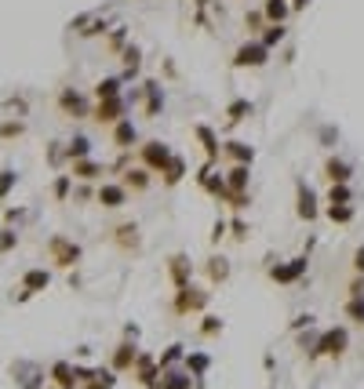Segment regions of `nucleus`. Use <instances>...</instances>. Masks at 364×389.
<instances>
[{
  "instance_id": "obj_29",
  "label": "nucleus",
  "mask_w": 364,
  "mask_h": 389,
  "mask_svg": "<svg viewBox=\"0 0 364 389\" xmlns=\"http://www.w3.org/2000/svg\"><path fill=\"white\" fill-rule=\"evenodd\" d=\"M288 15H291L288 0H266V4H263V18H266V23H288Z\"/></svg>"
},
{
  "instance_id": "obj_50",
  "label": "nucleus",
  "mask_w": 364,
  "mask_h": 389,
  "mask_svg": "<svg viewBox=\"0 0 364 389\" xmlns=\"http://www.w3.org/2000/svg\"><path fill=\"white\" fill-rule=\"evenodd\" d=\"M320 142H325V146L339 142V127H320Z\"/></svg>"
},
{
  "instance_id": "obj_8",
  "label": "nucleus",
  "mask_w": 364,
  "mask_h": 389,
  "mask_svg": "<svg viewBox=\"0 0 364 389\" xmlns=\"http://www.w3.org/2000/svg\"><path fill=\"white\" fill-rule=\"evenodd\" d=\"M197 186L204 189V193H211L215 200H230V189H226V179L222 175H215V164H204L201 171H197Z\"/></svg>"
},
{
  "instance_id": "obj_46",
  "label": "nucleus",
  "mask_w": 364,
  "mask_h": 389,
  "mask_svg": "<svg viewBox=\"0 0 364 389\" xmlns=\"http://www.w3.org/2000/svg\"><path fill=\"white\" fill-rule=\"evenodd\" d=\"M62 160H66V149H62V142H51V146H48V164L58 167Z\"/></svg>"
},
{
  "instance_id": "obj_56",
  "label": "nucleus",
  "mask_w": 364,
  "mask_h": 389,
  "mask_svg": "<svg viewBox=\"0 0 364 389\" xmlns=\"http://www.w3.org/2000/svg\"><path fill=\"white\" fill-rule=\"evenodd\" d=\"M84 389H113V385L102 382V378H92V382H84Z\"/></svg>"
},
{
  "instance_id": "obj_37",
  "label": "nucleus",
  "mask_w": 364,
  "mask_h": 389,
  "mask_svg": "<svg viewBox=\"0 0 364 389\" xmlns=\"http://www.w3.org/2000/svg\"><path fill=\"white\" fill-rule=\"evenodd\" d=\"M208 276H211V284H222V280L230 276V262L222 255H215V258H208Z\"/></svg>"
},
{
  "instance_id": "obj_21",
  "label": "nucleus",
  "mask_w": 364,
  "mask_h": 389,
  "mask_svg": "<svg viewBox=\"0 0 364 389\" xmlns=\"http://www.w3.org/2000/svg\"><path fill=\"white\" fill-rule=\"evenodd\" d=\"M135 357H139V350H135V342L127 338V342H120L117 350H113V371H132V364H135Z\"/></svg>"
},
{
  "instance_id": "obj_45",
  "label": "nucleus",
  "mask_w": 364,
  "mask_h": 389,
  "mask_svg": "<svg viewBox=\"0 0 364 389\" xmlns=\"http://www.w3.org/2000/svg\"><path fill=\"white\" fill-rule=\"evenodd\" d=\"M226 233L233 236V241H248V222L233 219V222H226Z\"/></svg>"
},
{
  "instance_id": "obj_9",
  "label": "nucleus",
  "mask_w": 364,
  "mask_h": 389,
  "mask_svg": "<svg viewBox=\"0 0 364 389\" xmlns=\"http://www.w3.org/2000/svg\"><path fill=\"white\" fill-rule=\"evenodd\" d=\"M127 113V95H117V98H102L95 110H92V117L99 120V124H117L120 117Z\"/></svg>"
},
{
  "instance_id": "obj_2",
  "label": "nucleus",
  "mask_w": 364,
  "mask_h": 389,
  "mask_svg": "<svg viewBox=\"0 0 364 389\" xmlns=\"http://www.w3.org/2000/svg\"><path fill=\"white\" fill-rule=\"evenodd\" d=\"M270 62V48L263 44V40H248V44H241L237 51H233V66L237 70H259Z\"/></svg>"
},
{
  "instance_id": "obj_49",
  "label": "nucleus",
  "mask_w": 364,
  "mask_h": 389,
  "mask_svg": "<svg viewBox=\"0 0 364 389\" xmlns=\"http://www.w3.org/2000/svg\"><path fill=\"white\" fill-rule=\"evenodd\" d=\"M226 236V219H215V226H211V244H219Z\"/></svg>"
},
{
  "instance_id": "obj_33",
  "label": "nucleus",
  "mask_w": 364,
  "mask_h": 389,
  "mask_svg": "<svg viewBox=\"0 0 364 389\" xmlns=\"http://www.w3.org/2000/svg\"><path fill=\"white\" fill-rule=\"evenodd\" d=\"M186 360V371L194 375V378H204V371L211 367V357L208 353H189V357H182Z\"/></svg>"
},
{
  "instance_id": "obj_43",
  "label": "nucleus",
  "mask_w": 364,
  "mask_h": 389,
  "mask_svg": "<svg viewBox=\"0 0 364 389\" xmlns=\"http://www.w3.org/2000/svg\"><path fill=\"white\" fill-rule=\"evenodd\" d=\"M70 186H73V175H58L55 186H51V197H55V200H66V197H70Z\"/></svg>"
},
{
  "instance_id": "obj_51",
  "label": "nucleus",
  "mask_w": 364,
  "mask_h": 389,
  "mask_svg": "<svg viewBox=\"0 0 364 389\" xmlns=\"http://www.w3.org/2000/svg\"><path fill=\"white\" fill-rule=\"evenodd\" d=\"M353 273H357V276H364V244L353 251Z\"/></svg>"
},
{
  "instance_id": "obj_38",
  "label": "nucleus",
  "mask_w": 364,
  "mask_h": 389,
  "mask_svg": "<svg viewBox=\"0 0 364 389\" xmlns=\"http://www.w3.org/2000/svg\"><path fill=\"white\" fill-rule=\"evenodd\" d=\"M350 200H353L350 182H332V189H328V204H350Z\"/></svg>"
},
{
  "instance_id": "obj_12",
  "label": "nucleus",
  "mask_w": 364,
  "mask_h": 389,
  "mask_svg": "<svg viewBox=\"0 0 364 389\" xmlns=\"http://www.w3.org/2000/svg\"><path fill=\"white\" fill-rule=\"evenodd\" d=\"M295 211H299V219H303V222H313V219H317V193H313V189H310L306 182H299Z\"/></svg>"
},
{
  "instance_id": "obj_57",
  "label": "nucleus",
  "mask_w": 364,
  "mask_h": 389,
  "mask_svg": "<svg viewBox=\"0 0 364 389\" xmlns=\"http://www.w3.org/2000/svg\"><path fill=\"white\" fill-rule=\"evenodd\" d=\"M124 338L135 342V338H139V324H127V328H124Z\"/></svg>"
},
{
  "instance_id": "obj_6",
  "label": "nucleus",
  "mask_w": 364,
  "mask_h": 389,
  "mask_svg": "<svg viewBox=\"0 0 364 389\" xmlns=\"http://www.w3.org/2000/svg\"><path fill=\"white\" fill-rule=\"evenodd\" d=\"M58 110L66 113V117H73V120L92 117V106H88V98H84L77 88H62V91H58Z\"/></svg>"
},
{
  "instance_id": "obj_52",
  "label": "nucleus",
  "mask_w": 364,
  "mask_h": 389,
  "mask_svg": "<svg viewBox=\"0 0 364 389\" xmlns=\"http://www.w3.org/2000/svg\"><path fill=\"white\" fill-rule=\"evenodd\" d=\"M310 324H313V317L303 313V317H295V320H291V331H303V328H310Z\"/></svg>"
},
{
  "instance_id": "obj_35",
  "label": "nucleus",
  "mask_w": 364,
  "mask_h": 389,
  "mask_svg": "<svg viewBox=\"0 0 364 389\" xmlns=\"http://www.w3.org/2000/svg\"><path fill=\"white\" fill-rule=\"evenodd\" d=\"M120 84H124L120 77H106V80H99V84H95V98H99V102H102V98H117V95H120Z\"/></svg>"
},
{
  "instance_id": "obj_16",
  "label": "nucleus",
  "mask_w": 364,
  "mask_h": 389,
  "mask_svg": "<svg viewBox=\"0 0 364 389\" xmlns=\"http://www.w3.org/2000/svg\"><path fill=\"white\" fill-rule=\"evenodd\" d=\"M135 142H139V132H135L132 117H120V120L113 124V146H117V149H132Z\"/></svg>"
},
{
  "instance_id": "obj_54",
  "label": "nucleus",
  "mask_w": 364,
  "mask_h": 389,
  "mask_svg": "<svg viewBox=\"0 0 364 389\" xmlns=\"http://www.w3.org/2000/svg\"><path fill=\"white\" fill-rule=\"evenodd\" d=\"M259 23H263V11H251V15H244V26H248V30H255Z\"/></svg>"
},
{
  "instance_id": "obj_39",
  "label": "nucleus",
  "mask_w": 364,
  "mask_h": 389,
  "mask_svg": "<svg viewBox=\"0 0 364 389\" xmlns=\"http://www.w3.org/2000/svg\"><path fill=\"white\" fill-rule=\"evenodd\" d=\"M18 367H23V378H18V385H23V389H44V375H40L37 371V367H30V364H18Z\"/></svg>"
},
{
  "instance_id": "obj_7",
  "label": "nucleus",
  "mask_w": 364,
  "mask_h": 389,
  "mask_svg": "<svg viewBox=\"0 0 364 389\" xmlns=\"http://www.w3.org/2000/svg\"><path fill=\"white\" fill-rule=\"evenodd\" d=\"M306 266H310V255H295L281 266H270V276L277 280V284H295V280L306 273Z\"/></svg>"
},
{
  "instance_id": "obj_32",
  "label": "nucleus",
  "mask_w": 364,
  "mask_h": 389,
  "mask_svg": "<svg viewBox=\"0 0 364 389\" xmlns=\"http://www.w3.org/2000/svg\"><path fill=\"white\" fill-rule=\"evenodd\" d=\"M182 357H186V345H182V342H175V345H168V350L157 357V367H161V371H168V367H175Z\"/></svg>"
},
{
  "instance_id": "obj_42",
  "label": "nucleus",
  "mask_w": 364,
  "mask_h": 389,
  "mask_svg": "<svg viewBox=\"0 0 364 389\" xmlns=\"http://www.w3.org/2000/svg\"><path fill=\"white\" fill-rule=\"evenodd\" d=\"M346 317L364 328V295H357V298H350V302H346Z\"/></svg>"
},
{
  "instance_id": "obj_23",
  "label": "nucleus",
  "mask_w": 364,
  "mask_h": 389,
  "mask_svg": "<svg viewBox=\"0 0 364 389\" xmlns=\"http://www.w3.org/2000/svg\"><path fill=\"white\" fill-rule=\"evenodd\" d=\"M164 378L157 382V389H194V375L189 371H175V367H168V371H161Z\"/></svg>"
},
{
  "instance_id": "obj_20",
  "label": "nucleus",
  "mask_w": 364,
  "mask_h": 389,
  "mask_svg": "<svg viewBox=\"0 0 364 389\" xmlns=\"http://www.w3.org/2000/svg\"><path fill=\"white\" fill-rule=\"evenodd\" d=\"M48 284H51V273H48V269H40V266L23 273V291H30V295L48 291Z\"/></svg>"
},
{
  "instance_id": "obj_1",
  "label": "nucleus",
  "mask_w": 364,
  "mask_h": 389,
  "mask_svg": "<svg viewBox=\"0 0 364 389\" xmlns=\"http://www.w3.org/2000/svg\"><path fill=\"white\" fill-rule=\"evenodd\" d=\"M350 350V331L346 328H328V331H320L317 342H313V350H310V360H320V357H342Z\"/></svg>"
},
{
  "instance_id": "obj_31",
  "label": "nucleus",
  "mask_w": 364,
  "mask_h": 389,
  "mask_svg": "<svg viewBox=\"0 0 364 389\" xmlns=\"http://www.w3.org/2000/svg\"><path fill=\"white\" fill-rule=\"evenodd\" d=\"M161 175H164V186H179V182L186 179V160L175 153V157H171V160L164 164V171H161Z\"/></svg>"
},
{
  "instance_id": "obj_11",
  "label": "nucleus",
  "mask_w": 364,
  "mask_h": 389,
  "mask_svg": "<svg viewBox=\"0 0 364 389\" xmlns=\"http://www.w3.org/2000/svg\"><path fill=\"white\" fill-rule=\"evenodd\" d=\"M95 200H99L102 208H124V204H127V189H124L120 182H102L99 193H95Z\"/></svg>"
},
{
  "instance_id": "obj_48",
  "label": "nucleus",
  "mask_w": 364,
  "mask_h": 389,
  "mask_svg": "<svg viewBox=\"0 0 364 389\" xmlns=\"http://www.w3.org/2000/svg\"><path fill=\"white\" fill-rule=\"evenodd\" d=\"M124 37H127V30H124V26H117V30H113V37H110V51H120Z\"/></svg>"
},
{
  "instance_id": "obj_13",
  "label": "nucleus",
  "mask_w": 364,
  "mask_h": 389,
  "mask_svg": "<svg viewBox=\"0 0 364 389\" xmlns=\"http://www.w3.org/2000/svg\"><path fill=\"white\" fill-rule=\"evenodd\" d=\"M194 135H197V142L204 146V157H208V164H215L219 157H222V146H219V135L211 132L208 124H197L194 127Z\"/></svg>"
},
{
  "instance_id": "obj_5",
  "label": "nucleus",
  "mask_w": 364,
  "mask_h": 389,
  "mask_svg": "<svg viewBox=\"0 0 364 389\" xmlns=\"http://www.w3.org/2000/svg\"><path fill=\"white\" fill-rule=\"evenodd\" d=\"M208 306V291H201V288H194V284H182L179 291H175V313H201Z\"/></svg>"
},
{
  "instance_id": "obj_41",
  "label": "nucleus",
  "mask_w": 364,
  "mask_h": 389,
  "mask_svg": "<svg viewBox=\"0 0 364 389\" xmlns=\"http://www.w3.org/2000/svg\"><path fill=\"white\" fill-rule=\"evenodd\" d=\"M23 132H26V124L11 117V120H4V124H0V142H4V139H18Z\"/></svg>"
},
{
  "instance_id": "obj_59",
  "label": "nucleus",
  "mask_w": 364,
  "mask_h": 389,
  "mask_svg": "<svg viewBox=\"0 0 364 389\" xmlns=\"http://www.w3.org/2000/svg\"><path fill=\"white\" fill-rule=\"evenodd\" d=\"M194 4H197V8H204V4H208V0H194Z\"/></svg>"
},
{
  "instance_id": "obj_10",
  "label": "nucleus",
  "mask_w": 364,
  "mask_h": 389,
  "mask_svg": "<svg viewBox=\"0 0 364 389\" xmlns=\"http://www.w3.org/2000/svg\"><path fill=\"white\" fill-rule=\"evenodd\" d=\"M135 378H139V385H146V389H157V382H161V367H157V360L149 357V353H139L135 357Z\"/></svg>"
},
{
  "instance_id": "obj_15",
  "label": "nucleus",
  "mask_w": 364,
  "mask_h": 389,
  "mask_svg": "<svg viewBox=\"0 0 364 389\" xmlns=\"http://www.w3.org/2000/svg\"><path fill=\"white\" fill-rule=\"evenodd\" d=\"M168 276H171V284H175V288L189 284V276H194L189 258H186V255H171V258H168Z\"/></svg>"
},
{
  "instance_id": "obj_14",
  "label": "nucleus",
  "mask_w": 364,
  "mask_h": 389,
  "mask_svg": "<svg viewBox=\"0 0 364 389\" xmlns=\"http://www.w3.org/2000/svg\"><path fill=\"white\" fill-rule=\"evenodd\" d=\"M48 375H51L55 389H77V385H80V382H77V371H73V364H70V360H55Z\"/></svg>"
},
{
  "instance_id": "obj_4",
  "label": "nucleus",
  "mask_w": 364,
  "mask_h": 389,
  "mask_svg": "<svg viewBox=\"0 0 364 389\" xmlns=\"http://www.w3.org/2000/svg\"><path fill=\"white\" fill-rule=\"evenodd\" d=\"M48 255H51V262L62 266V269H73L80 262V244L66 241V236H51L48 241Z\"/></svg>"
},
{
  "instance_id": "obj_47",
  "label": "nucleus",
  "mask_w": 364,
  "mask_h": 389,
  "mask_svg": "<svg viewBox=\"0 0 364 389\" xmlns=\"http://www.w3.org/2000/svg\"><path fill=\"white\" fill-rule=\"evenodd\" d=\"M15 244H18V233H15L11 226H8V229H0V251H11Z\"/></svg>"
},
{
  "instance_id": "obj_24",
  "label": "nucleus",
  "mask_w": 364,
  "mask_h": 389,
  "mask_svg": "<svg viewBox=\"0 0 364 389\" xmlns=\"http://www.w3.org/2000/svg\"><path fill=\"white\" fill-rule=\"evenodd\" d=\"M222 153H226L233 164H251V160H255V149H251L248 142H237V139L222 142Z\"/></svg>"
},
{
  "instance_id": "obj_30",
  "label": "nucleus",
  "mask_w": 364,
  "mask_h": 389,
  "mask_svg": "<svg viewBox=\"0 0 364 389\" xmlns=\"http://www.w3.org/2000/svg\"><path fill=\"white\" fill-rule=\"evenodd\" d=\"M120 186L124 189H135V193L149 189V171L146 167H124V182Z\"/></svg>"
},
{
  "instance_id": "obj_58",
  "label": "nucleus",
  "mask_w": 364,
  "mask_h": 389,
  "mask_svg": "<svg viewBox=\"0 0 364 389\" xmlns=\"http://www.w3.org/2000/svg\"><path fill=\"white\" fill-rule=\"evenodd\" d=\"M299 342H303V350H313V342H317V335H303V338H299Z\"/></svg>"
},
{
  "instance_id": "obj_25",
  "label": "nucleus",
  "mask_w": 364,
  "mask_h": 389,
  "mask_svg": "<svg viewBox=\"0 0 364 389\" xmlns=\"http://www.w3.org/2000/svg\"><path fill=\"white\" fill-rule=\"evenodd\" d=\"M117 244H120L124 251H139V248H142L139 226H135V222H124V226H117Z\"/></svg>"
},
{
  "instance_id": "obj_26",
  "label": "nucleus",
  "mask_w": 364,
  "mask_h": 389,
  "mask_svg": "<svg viewBox=\"0 0 364 389\" xmlns=\"http://www.w3.org/2000/svg\"><path fill=\"white\" fill-rule=\"evenodd\" d=\"M62 149H66V160H70V164H73V160H84V157H92V139H88V135H73Z\"/></svg>"
},
{
  "instance_id": "obj_3",
  "label": "nucleus",
  "mask_w": 364,
  "mask_h": 389,
  "mask_svg": "<svg viewBox=\"0 0 364 389\" xmlns=\"http://www.w3.org/2000/svg\"><path fill=\"white\" fill-rule=\"evenodd\" d=\"M139 157H142V167H146V171H157V175H161L164 164L175 157V153H171V146H168V142L153 139V142H142V146H139Z\"/></svg>"
},
{
  "instance_id": "obj_17",
  "label": "nucleus",
  "mask_w": 364,
  "mask_h": 389,
  "mask_svg": "<svg viewBox=\"0 0 364 389\" xmlns=\"http://www.w3.org/2000/svg\"><path fill=\"white\" fill-rule=\"evenodd\" d=\"M222 179H226V189H230V193H248V182H251V164H233Z\"/></svg>"
},
{
  "instance_id": "obj_40",
  "label": "nucleus",
  "mask_w": 364,
  "mask_h": 389,
  "mask_svg": "<svg viewBox=\"0 0 364 389\" xmlns=\"http://www.w3.org/2000/svg\"><path fill=\"white\" fill-rule=\"evenodd\" d=\"M15 186H18V175H15V167H4V171H0V200H8Z\"/></svg>"
},
{
  "instance_id": "obj_19",
  "label": "nucleus",
  "mask_w": 364,
  "mask_h": 389,
  "mask_svg": "<svg viewBox=\"0 0 364 389\" xmlns=\"http://www.w3.org/2000/svg\"><path fill=\"white\" fill-rule=\"evenodd\" d=\"M142 95H146V117H157L164 110V91H161V80H146L142 84Z\"/></svg>"
},
{
  "instance_id": "obj_36",
  "label": "nucleus",
  "mask_w": 364,
  "mask_h": 389,
  "mask_svg": "<svg viewBox=\"0 0 364 389\" xmlns=\"http://www.w3.org/2000/svg\"><path fill=\"white\" fill-rule=\"evenodd\" d=\"M353 215H357V208H353V204H328V219H332L335 226L353 222Z\"/></svg>"
},
{
  "instance_id": "obj_27",
  "label": "nucleus",
  "mask_w": 364,
  "mask_h": 389,
  "mask_svg": "<svg viewBox=\"0 0 364 389\" xmlns=\"http://www.w3.org/2000/svg\"><path fill=\"white\" fill-rule=\"evenodd\" d=\"M251 110H255V106H251L248 98H233V102L226 106V124H230V127H237L241 120L251 117Z\"/></svg>"
},
{
  "instance_id": "obj_44",
  "label": "nucleus",
  "mask_w": 364,
  "mask_h": 389,
  "mask_svg": "<svg viewBox=\"0 0 364 389\" xmlns=\"http://www.w3.org/2000/svg\"><path fill=\"white\" fill-rule=\"evenodd\" d=\"M219 331H222V317H204V320H201V335H204V338L219 335Z\"/></svg>"
},
{
  "instance_id": "obj_18",
  "label": "nucleus",
  "mask_w": 364,
  "mask_h": 389,
  "mask_svg": "<svg viewBox=\"0 0 364 389\" xmlns=\"http://www.w3.org/2000/svg\"><path fill=\"white\" fill-rule=\"evenodd\" d=\"M102 164L99 160H92V157H84V160H73L70 164V175L73 179H80V182H95V179H102Z\"/></svg>"
},
{
  "instance_id": "obj_34",
  "label": "nucleus",
  "mask_w": 364,
  "mask_h": 389,
  "mask_svg": "<svg viewBox=\"0 0 364 389\" xmlns=\"http://www.w3.org/2000/svg\"><path fill=\"white\" fill-rule=\"evenodd\" d=\"M284 37H288V26H284V23H270V26L263 30V37H259V40H263V44H266V48L273 51V48L281 44Z\"/></svg>"
},
{
  "instance_id": "obj_28",
  "label": "nucleus",
  "mask_w": 364,
  "mask_h": 389,
  "mask_svg": "<svg viewBox=\"0 0 364 389\" xmlns=\"http://www.w3.org/2000/svg\"><path fill=\"white\" fill-rule=\"evenodd\" d=\"M139 70H142V48H124V73H120V80H135L139 77Z\"/></svg>"
},
{
  "instance_id": "obj_53",
  "label": "nucleus",
  "mask_w": 364,
  "mask_h": 389,
  "mask_svg": "<svg viewBox=\"0 0 364 389\" xmlns=\"http://www.w3.org/2000/svg\"><path fill=\"white\" fill-rule=\"evenodd\" d=\"M8 110H15L18 117H23L26 113V98H8Z\"/></svg>"
},
{
  "instance_id": "obj_22",
  "label": "nucleus",
  "mask_w": 364,
  "mask_h": 389,
  "mask_svg": "<svg viewBox=\"0 0 364 389\" xmlns=\"http://www.w3.org/2000/svg\"><path fill=\"white\" fill-rule=\"evenodd\" d=\"M325 179L328 182H350L353 179V167L342 160V157H328L325 160Z\"/></svg>"
},
{
  "instance_id": "obj_55",
  "label": "nucleus",
  "mask_w": 364,
  "mask_h": 389,
  "mask_svg": "<svg viewBox=\"0 0 364 389\" xmlns=\"http://www.w3.org/2000/svg\"><path fill=\"white\" fill-rule=\"evenodd\" d=\"M357 295H364V276H357L350 284V298H357Z\"/></svg>"
}]
</instances>
